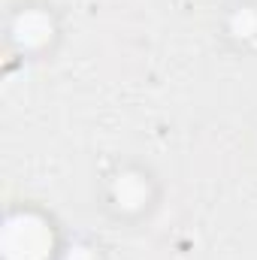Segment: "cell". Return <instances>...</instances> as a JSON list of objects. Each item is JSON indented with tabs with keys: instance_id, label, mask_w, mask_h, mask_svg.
<instances>
[{
	"instance_id": "6da1fadb",
	"label": "cell",
	"mask_w": 257,
	"mask_h": 260,
	"mask_svg": "<svg viewBox=\"0 0 257 260\" xmlns=\"http://www.w3.org/2000/svg\"><path fill=\"white\" fill-rule=\"evenodd\" d=\"M52 230L37 215H12L3 227V254L6 260H46L52 251Z\"/></svg>"
},
{
	"instance_id": "7a4b0ae2",
	"label": "cell",
	"mask_w": 257,
	"mask_h": 260,
	"mask_svg": "<svg viewBox=\"0 0 257 260\" xmlns=\"http://www.w3.org/2000/svg\"><path fill=\"white\" fill-rule=\"evenodd\" d=\"M15 40L21 46H43L49 37H52V18L40 9H30V12H21L15 18V27H12Z\"/></svg>"
},
{
	"instance_id": "3957f363",
	"label": "cell",
	"mask_w": 257,
	"mask_h": 260,
	"mask_svg": "<svg viewBox=\"0 0 257 260\" xmlns=\"http://www.w3.org/2000/svg\"><path fill=\"white\" fill-rule=\"evenodd\" d=\"M112 194H115V203H118V206H124V209H139V206L145 203V197H148V185L142 182V176L124 173V176L115 179Z\"/></svg>"
},
{
	"instance_id": "277c9868",
	"label": "cell",
	"mask_w": 257,
	"mask_h": 260,
	"mask_svg": "<svg viewBox=\"0 0 257 260\" xmlns=\"http://www.w3.org/2000/svg\"><path fill=\"white\" fill-rule=\"evenodd\" d=\"M230 30H233V37H239V40H251L257 34V12L254 9H239V12L230 18Z\"/></svg>"
},
{
	"instance_id": "5b68a950",
	"label": "cell",
	"mask_w": 257,
	"mask_h": 260,
	"mask_svg": "<svg viewBox=\"0 0 257 260\" xmlns=\"http://www.w3.org/2000/svg\"><path fill=\"white\" fill-rule=\"evenodd\" d=\"M67 260H97V257H94V251H91V248H85V245H76V248H70Z\"/></svg>"
}]
</instances>
